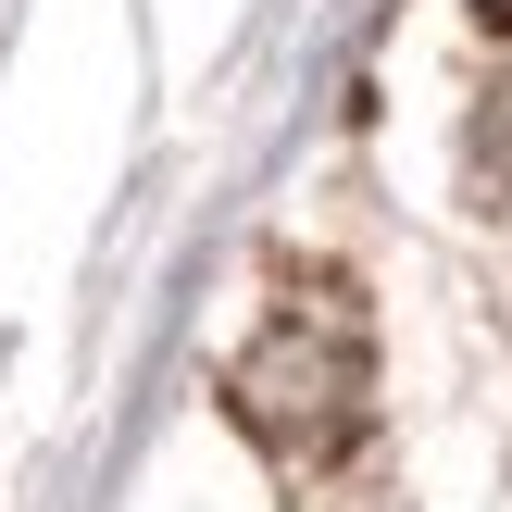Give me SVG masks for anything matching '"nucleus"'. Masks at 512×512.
I'll return each instance as SVG.
<instances>
[{"mask_svg":"<svg viewBox=\"0 0 512 512\" xmlns=\"http://www.w3.org/2000/svg\"><path fill=\"white\" fill-rule=\"evenodd\" d=\"M238 413L275 438H325L350 413V325H313V313L263 325V350L238 363Z\"/></svg>","mask_w":512,"mask_h":512,"instance_id":"obj_1","label":"nucleus"}]
</instances>
